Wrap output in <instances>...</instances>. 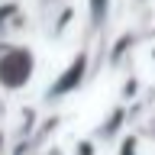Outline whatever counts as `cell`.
<instances>
[{"instance_id": "6da1fadb", "label": "cell", "mask_w": 155, "mask_h": 155, "mask_svg": "<svg viewBox=\"0 0 155 155\" xmlns=\"http://www.w3.org/2000/svg\"><path fill=\"white\" fill-rule=\"evenodd\" d=\"M36 68H39V58L29 45L7 42L3 52H0V91L3 94H19L36 78Z\"/></svg>"}, {"instance_id": "8992f818", "label": "cell", "mask_w": 155, "mask_h": 155, "mask_svg": "<svg viewBox=\"0 0 155 155\" xmlns=\"http://www.w3.org/2000/svg\"><path fill=\"white\" fill-rule=\"evenodd\" d=\"M142 78L139 74H129L123 81V87H120V104H133V100H139V94H142Z\"/></svg>"}, {"instance_id": "7c38bea8", "label": "cell", "mask_w": 155, "mask_h": 155, "mask_svg": "<svg viewBox=\"0 0 155 155\" xmlns=\"http://www.w3.org/2000/svg\"><path fill=\"white\" fill-rule=\"evenodd\" d=\"M0 104H3V91H0Z\"/></svg>"}, {"instance_id": "4fadbf2b", "label": "cell", "mask_w": 155, "mask_h": 155, "mask_svg": "<svg viewBox=\"0 0 155 155\" xmlns=\"http://www.w3.org/2000/svg\"><path fill=\"white\" fill-rule=\"evenodd\" d=\"M3 45H7V42H0V52H3Z\"/></svg>"}, {"instance_id": "9c48e42d", "label": "cell", "mask_w": 155, "mask_h": 155, "mask_svg": "<svg viewBox=\"0 0 155 155\" xmlns=\"http://www.w3.org/2000/svg\"><path fill=\"white\" fill-rule=\"evenodd\" d=\"M116 155H142L139 152V136L136 133H123L116 142Z\"/></svg>"}, {"instance_id": "ba28073f", "label": "cell", "mask_w": 155, "mask_h": 155, "mask_svg": "<svg viewBox=\"0 0 155 155\" xmlns=\"http://www.w3.org/2000/svg\"><path fill=\"white\" fill-rule=\"evenodd\" d=\"M133 42H136V36H133V32H123V36L116 39L113 52H110V68H120V61H123V55L133 48Z\"/></svg>"}, {"instance_id": "8fae6325", "label": "cell", "mask_w": 155, "mask_h": 155, "mask_svg": "<svg viewBox=\"0 0 155 155\" xmlns=\"http://www.w3.org/2000/svg\"><path fill=\"white\" fill-rule=\"evenodd\" d=\"M152 61H155V45H152Z\"/></svg>"}, {"instance_id": "3957f363", "label": "cell", "mask_w": 155, "mask_h": 155, "mask_svg": "<svg viewBox=\"0 0 155 155\" xmlns=\"http://www.w3.org/2000/svg\"><path fill=\"white\" fill-rule=\"evenodd\" d=\"M26 29V10L19 0H0V42H10Z\"/></svg>"}, {"instance_id": "5b68a950", "label": "cell", "mask_w": 155, "mask_h": 155, "mask_svg": "<svg viewBox=\"0 0 155 155\" xmlns=\"http://www.w3.org/2000/svg\"><path fill=\"white\" fill-rule=\"evenodd\" d=\"M74 19H78V13H74V7L71 3H61L58 7V13H52V23H48V39H65L68 36V29L74 26Z\"/></svg>"}, {"instance_id": "52a82bcc", "label": "cell", "mask_w": 155, "mask_h": 155, "mask_svg": "<svg viewBox=\"0 0 155 155\" xmlns=\"http://www.w3.org/2000/svg\"><path fill=\"white\" fill-rule=\"evenodd\" d=\"M87 13H91V26L100 29L107 23V13H110V0H87Z\"/></svg>"}, {"instance_id": "30bf717a", "label": "cell", "mask_w": 155, "mask_h": 155, "mask_svg": "<svg viewBox=\"0 0 155 155\" xmlns=\"http://www.w3.org/2000/svg\"><path fill=\"white\" fill-rule=\"evenodd\" d=\"M104 149H100V142H97L94 136H84V139H78L74 149H71V155H100Z\"/></svg>"}, {"instance_id": "277c9868", "label": "cell", "mask_w": 155, "mask_h": 155, "mask_svg": "<svg viewBox=\"0 0 155 155\" xmlns=\"http://www.w3.org/2000/svg\"><path fill=\"white\" fill-rule=\"evenodd\" d=\"M123 126H126V104H116V107H110V113L97 123V129L91 136L97 142H113V139L123 136Z\"/></svg>"}, {"instance_id": "5bb4252c", "label": "cell", "mask_w": 155, "mask_h": 155, "mask_svg": "<svg viewBox=\"0 0 155 155\" xmlns=\"http://www.w3.org/2000/svg\"><path fill=\"white\" fill-rule=\"evenodd\" d=\"M136 3H145V0H136Z\"/></svg>"}, {"instance_id": "7a4b0ae2", "label": "cell", "mask_w": 155, "mask_h": 155, "mask_svg": "<svg viewBox=\"0 0 155 155\" xmlns=\"http://www.w3.org/2000/svg\"><path fill=\"white\" fill-rule=\"evenodd\" d=\"M87 65H91V55H87V48H84V52H78V55L55 74V81L45 87L42 100H45V104H58V100L78 94V87L84 84V78H87Z\"/></svg>"}]
</instances>
